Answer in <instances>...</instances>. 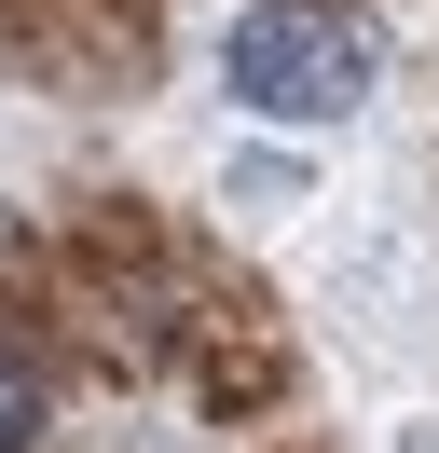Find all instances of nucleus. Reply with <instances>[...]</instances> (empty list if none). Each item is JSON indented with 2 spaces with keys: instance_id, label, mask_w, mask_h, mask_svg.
Returning a JSON list of instances; mask_svg holds the SVG:
<instances>
[{
  "instance_id": "2",
  "label": "nucleus",
  "mask_w": 439,
  "mask_h": 453,
  "mask_svg": "<svg viewBox=\"0 0 439 453\" xmlns=\"http://www.w3.org/2000/svg\"><path fill=\"white\" fill-rule=\"evenodd\" d=\"M27 440H42V385L0 357V453H27Z\"/></svg>"
},
{
  "instance_id": "1",
  "label": "nucleus",
  "mask_w": 439,
  "mask_h": 453,
  "mask_svg": "<svg viewBox=\"0 0 439 453\" xmlns=\"http://www.w3.org/2000/svg\"><path fill=\"white\" fill-rule=\"evenodd\" d=\"M220 83L261 124H343L357 96H371V28H357V14H316V0H261V14H234V42H220Z\"/></svg>"
}]
</instances>
